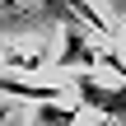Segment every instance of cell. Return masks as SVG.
Wrapping results in <instances>:
<instances>
[{"mask_svg": "<svg viewBox=\"0 0 126 126\" xmlns=\"http://www.w3.org/2000/svg\"><path fill=\"white\" fill-rule=\"evenodd\" d=\"M79 108H94L103 117H126V84H103L98 75H75Z\"/></svg>", "mask_w": 126, "mask_h": 126, "instance_id": "cell-1", "label": "cell"}, {"mask_svg": "<svg viewBox=\"0 0 126 126\" xmlns=\"http://www.w3.org/2000/svg\"><path fill=\"white\" fill-rule=\"evenodd\" d=\"M0 94H14V98H28V103L47 108V103H61L65 89H56V84H33V79H19V75H5V70H0Z\"/></svg>", "mask_w": 126, "mask_h": 126, "instance_id": "cell-2", "label": "cell"}, {"mask_svg": "<svg viewBox=\"0 0 126 126\" xmlns=\"http://www.w3.org/2000/svg\"><path fill=\"white\" fill-rule=\"evenodd\" d=\"M75 117H79V108H61V103L37 108V122L42 126H75Z\"/></svg>", "mask_w": 126, "mask_h": 126, "instance_id": "cell-3", "label": "cell"}]
</instances>
